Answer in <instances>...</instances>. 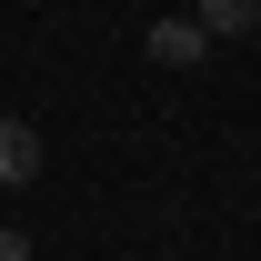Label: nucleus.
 I'll return each instance as SVG.
<instances>
[{"instance_id":"f03ea898","label":"nucleus","mask_w":261,"mask_h":261,"mask_svg":"<svg viewBox=\"0 0 261 261\" xmlns=\"http://www.w3.org/2000/svg\"><path fill=\"white\" fill-rule=\"evenodd\" d=\"M0 181H10V191L40 181V130H31V121H0Z\"/></svg>"},{"instance_id":"20e7f679","label":"nucleus","mask_w":261,"mask_h":261,"mask_svg":"<svg viewBox=\"0 0 261 261\" xmlns=\"http://www.w3.org/2000/svg\"><path fill=\"white\" fill-rule=\"evenodd\" d=\"M0 261H31V231H10V221H0Z\"/></svg>"},{"instance_id":"f257e3e1","label":"nucleus","mask_w":261,"mask_h":261,"mask_svg":"<svg viewBox=\"0 0 261 261\" xmlns=\"http://www.w3.org/2000/svg\"><path fill=\"white\" fill-rule=\"evenodd\" d=\"M141 50H151V61H161V70H201V61H211V50H221V40L201 31L191 10H171V20H151V31H141Z\"/></svg>"},{"instance_id":"7ed1b4c3","label":"nucleus","mask_w":261,"mask_h":261,"mask_svg":"<svg viewBox=\"0 0 261 261\" xmlns=\"http://www.w3.org/2000/svg\"><path fill=\"white\" fill-rule=\"evenodd\" d=\"M191 20H201L211 40H251V31H261V0H191Z\"/></svg>"}]
</instances>
